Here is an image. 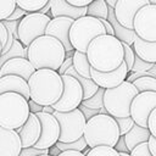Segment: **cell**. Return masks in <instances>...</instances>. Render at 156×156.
Listing matches in <instances>:
<instances>
[{
    "mask_svg": "<svg viewBox=\"0 0 156 156\" xmlns=\"http://www.w3.org/2000/svg\"><path fill=\"white\" fill-rule=\"evenodd\" d=\"M82 112H83V115H84V117L87 118V121H89V119H91L93 117H95V116H98L99 113H100V110H94V108H89V107H87V106H84V105H80L79 107H78Z\"/></svg>",
    "mask_w": 156,
    "mask_h": 156,
    "instance_id": "obj_41",
    "label": "cell"
},
{
    "mask_svg": "<svg viewBox=\"0 0 156 156\" xmlns=\"http://www.w3.org/2000/svg\"><path fill=\"white\" fill-rule=\"evenodd\" d=\"M51 17L40 12H29L26 15L18 26V40L24 45L29 46L35 39L45 35L48 24Z\"/></svg>",
    "mask_w": 156,
    "mask_h": 156,
    "instance_id": "obj_9",
    "label": "cell"
},
{
    "mask_svg": "<svg viewBox=\"0 0 156 156\" xmlns=\"http://www.w3.org/2000/svg\"><path fill=\"white\" fill-rule=\"evenodd\" d=\"M116 122L118 124L121 135H126L135 124L134 119L132 117H122V118H116Z\"/></svg>",
    "mask_w": 156,
    "mask_h": 156,
    "instance_id": "obj_37",
    "label": "cell"
},
{
    "mask_svg": "<svg viewBox=\"0 0 156 156\" xmlns=\"http://www.w3.org/2000/svg\"><path fill=\"white\" fill-rule=\"evenodd\" d=\"M39 156H52V155H50V154H45V155H39Z\"/></svg>",
    "mask_w": 156,
    "mask_h": 156,
    "instance_id": "obj_59",
    "label": "cell"
},
{
    "mask_svg": "<svg viewBox=\"0 0 156 156\" xmlns=\"http://www.w3.org/2000/svg\"><path fill=\"white\" fill-rule=\"evenodd\" d=\"M23 150L17 130L0 127V156H20Z\"/></svg>",
    "mask_w": 156,
    "mask_h": 156,
    "instance_id": "obj_18",
    "label": "cell"
},
{
    "mask_svg": "<svg viewBox=\"0 0 156 156\" xmlns=\"http://www.w3.org/2000/svg\"><path fill=\"white\" fill-rule=\"evenodd\" d=\"M149 4V0H118L113 7L116 18L123 27L134 29V18L136 13Z\"/></svg>",
    "mask_w": 156,
    "mask_h": 156,
    "instance_id": "obj_14",
    "label": "cell"
},
{
    "mask_svg": "<svg viewBox=\"0 0 156 156\" xmlns=\"http://www.w3.org/2000/svg\"><path fill=\"white\" fill-rule=\"evenodd\" d=\"M87 7H77L67 2L66 0H52L50 17H69L78 20L83 16H87Z\"/></svg>",
    "mask_w": 156,
    "mask_h": 156,
    "instance_id": "obj_21",
    "label": "cell"
},
{
    "mask_svg": "<svg viewBox=\"0 0 156 156\" xmlns=\"http://www.w3.org/2000/svg\"><path fill=\"white\" fill-rule=\"evenodd\" d=\"M51 5H52V0H50L39 12L40 13H44V15H48V16H50V12H51Z\"/></svg>",
    "mask_w": 156,
    "mask_h": 156,
    "instance_id": "obj_52",
    "label": "cell"
},
{
    "mask_svg": "<svg viewBox=\"0 0 156 156\" xmlns=\"http://www.w3.org/2000/svg\"><path fill=\"white\" fill-rule=\"evenodd\" d=\"M133 49L135 54L143 60L151 63H156V41H146L136 37L133 44Z\"/></svg>",
    "mask_w": 156,
    "mask_h": 156,
    "instance_id": "obj_24",
    "label": "cell"
},
{
    "mask_svg": "<svg viewBox=\"0 0 156 156\" xmlns=\"http://www.w3.org/2000/svg\"><path fill=\"white\" fill-rule=\"evenodd\" d=\"M90 74H91V79L100 88L111 89V88H116V87L121 85L123 82H126L129 76V72H128L127 65L123 62L117 69L111 71V72H100L91 67Z\"/></svg>",
    "mask_w": 156,
    "mask_h": 156,
    "instance_id": "obj_15",
    "label": "cell"
},
{
    "mask_svg": "<svg viewBox=\"0 0 156 156\" xmlns=\"http://www.w3.org/2000/svg\"><path fill=\"white\" fill-rule=\"evenodd\" d=\"M147 128H149L151 135L156 138V108L151 112V115H150V117H149V121H147Z\"/></svg>",
    "mask_w": 156,
    "mask_h": 156,
    "instance_id": "obj_43",
    "label": "cell"
},
{
    "mask_svg": "<svg viewBox=\"0 0 156 156\" xmlns=\"http://www.w3.org/2000/svg\"><path fill=\"white\" fill-rule=\"evenodd\" d=\"M134 30L146 41H156V5L149 4L139 10L134 18Z\"/></svg>",
    "mask_w": 156,
    "mask_h": 156,
    "instance_id": "obj_11",
    "label": "cell"
},
{
    "mask_svg": "<svg viewBox=\"0 0 156 156\" xmlns=\"http://www.w3.org/2000/svg\"><path fill=\"white\" fill-rule=\"evenodd\" d=\"M72 66H73V57H66V60L63 61L62 66H61V67H60V69H58V73H60L61 76L66 74L67 69H68V68H71Z\"/></svg>",
    "mask_w": 156,
    "mask_h": 156,
    "instance_id": "obj_46",
    "label": "cell"
},
{
    "mask_svg": "<svg viewBox=\"0 0 156 156\" xmlns=\"http://www.w3.org/2000/svg\"><path fill=\"white\" fill-rule=\"evenodd\" d=\"M28 100L16 93L0 94V127L17 130L29 118Z\"/></svg>",
    "mask_w": 156,
    "mask_h": 156,
    "instance_id": "obj_5",
    "label": "cell"
},
{
    "mask_svg": "<svg viewBox=\"0 0 156 156\" xmlns=\"http://www.w3.org/2000/svg\"><path fill=\"white\" fill-rule=\"evenodd\" d=\"M139 94L136 87L126 80L121 85L105 90L104 106L107 113L115 118L130 117V106L134 98Z\"/></svg>",
    "mask_w": 156,
    "mask_h": 156,
    "instance_id": "obj_6",
    "label": "cell"
},
{
    "mask_svg": "<svg viewBox=\"0 0 156 156\" xmlns=\"http://www.w3.org/2000/svg\"><path fill=\"white\" fill-rule=\"evenodd\" d=\"M123 48H124V63L127 65L128 72H132V68H133V65L135 61V56H136L135 51L132 45H128L124 43H123Z\"/></svg>",
    "mask_w": 156,
    "mask_h": 156,
    "instance_id": "obj_36",
    "label": "cell"
},
{
    "mask_svg": "<svg viewBox=\"0 0 156 156\" xmlns=\"http://www.w3.org/2000/svg\"><path fill=\"white\" fill-rule=\"evenodd\" d=\"M28 104H29V110H30V113H38V112H43V110H44V106H41V105L37 104V102H35V101H33V100H29V101H28Z\"/></svg>",
    "mask_w": 156,
    "mask_h": 156,
    "instance_id": "obj_47",
    "label": "cell"
},
{
    "mask_svg": "<svg viewBox=\"0 0 156 156\" xmlns=\"http://www.w3.org/2000/svg\"><path fill=\"white\" fill-rule=\"evenodd\" d=\"M151 138V133L149 130V128L141 127L139 124H134V127L124 135L126 139V144L129 149V151L134 150L138 145L143 144V143H147L149 139Z\"/></svg>",
    "mask_w": 156,
    "mask_h": 156,
    "instance_id": "obj_23",
    "label": "cell"
},
{
    "mask_svg": "<svg viewBox=\"0 0 156 156\" xmlns=\"http://www.w3.org/2000/svg\"><path fill=\"white\" fill-rule=\"evenodd\" d=\"M63 93L61 99L52 105L55 111L58 112H69L78 108L84 100V91L80 83L72 76L63 74Z\"/></svg>",
    "mask_w": 156,
    "mask_h": 156,
    "instance_id": "obj_10",
    "label": "cell"
},
{
    "mask_svg": "<svg viewBox=\"0 0 156 156\" xmlns=\"http://www.w3.org/2000/svg\"><path fill=\"white\" fill-rule=\"evenodd\" d=\"M87 156H121V154L115 147L111 146H98L90 149Z\"/></svg>",
    "mask_w": 156,
    "mask_h": 156,
    "instance_id": "obj_34",
    "label": "cell"
},
{
    "mask_svg": "<svg viewBox=\"0 0 156 156\" xmlns=\"http://www.w3.org/2000/svg\"><path fill=\"white\" fill-rule=\"evenodd\" d=\"M87 15L90 17H95L99 20H107L108 18V10L110 6L107 5L106 0H94L87 6Z\"/></svg>",
    "mask_w": 156,
    "mask_h": 156,
    "instance_id": "obj_27",
    "label": "cell"
},
{
    "mask_svg": "<svg viewBox=\"0 0 156 156\" xmlns=\"http://www.w3.org/2000/svg\"><path fill=\"white\" fill-rule=\"evenodd\" d=\"M54 116L57 118L61 128L58 141L72 143L84 136V129L88 121L79 108H76L69 112L55 111Z\"/></svg>",
    "mask_w": 156,
    "mask_h": 156,
    "instance_id": "obj_8",
    "label": "cell"
},
{
    "mask_svg": "<svg viewBox=\"0 0 156 156\" xmlns=\"http://www.w3.org/2000/svg\"><path fill=\"white\" fill-rule=\"evenodd\" d=\"M147 76H150V77H154V78H156V63L154 65V67L147 72Z\"/></svg>",
    "mask_w": 156,
    "mask_h": 156,
    "instance_id": "obj_54",
    "label": "cell"
},
{
    "mask_svg": "<svg viewBox=\"0 0 156 156\" xmlns=\"http://www.w3.org/2000/svg\"><path fill=\"white\" fill-rule=\"evenodd\" d=\"M43 112H46V113H54V112H55V110H54V107H52V106H44Z\"/></svg>",
    "mask_w": 156,
    "mask_h": 156,
    "instance_id": "obj_55",
    "label": "cell"
},
{
    "mask_svg": "<svg viewBox=\"0 0 156 156\" xmlns=\"http://www.w3.org/2000/svg\"><path fill=\"white\" fill-rule=\"evenodd\" d=\"M40 122H41V135L38 143L35 144L37 149H50L60 139L61 128L57 118L54 116V113H46V112H38L35 113Z\"/></svg>",
    "mask_w": 156,
    "mask_h": 156,
    "instance_id": "obj_13",
    "label": "cell"
},
{
    "mask_svg": "<svg viewBox=\"0 0 156 156\" xmlns=\"http://www.w3.org/2000/svg\"><path fill=\"white\" fill-rule=\"evenodd\" d=\"M105 90L104 88H99V90L96 91V94L94 96H91L90 99L83 100L82 105L89 107V108H94V110H101L104 106V96H105Z\"/></svg>",
    "mask_w": 156,
    "mask_h": 156,
    "instance_id": "obj_32",
    "label": "cell"
},
{
    "mask_svg": "<svg viewBox=\"0 0 156 156\" xmlns=\"http://www.w3.org/2000/svg\"><path fill=\"white\" fill-rule=\"evenodd\" d=\"M17 6L27 12H39L50 0H16Z\"/></svg>",
    "mask_w": 156,
    "mask_h": 156,
    "instance_id": "obj_31",
    "label": "cell"
},
{
    "mask_svg": "<svg viewBox=\"0 0 156 156\" xmlns=\"http://www.w3.org/2000/svg\"><path fill=\"white\" fill-rule=\"evenodd\" d=\"M118 0H106V2H107V5L110 6V7H115V5H116V2H117Z\"/></svg>",
    "mask_w": 156,
    "mask_h": 156,
    "instance_id": "obj_56",
    "label": "cell"
},
{
    "mask_svg": "<svg viewBox=\"0 0 156 156\" xmlns=\"http://www.w3.org/2000/svg\"><path fill=\"white\" fill-rule=\"evenodd\" d=\"M121 156H132V155H130V154H126V152H122V154H121Z\"/></svg>",
    "mask_w": 156,
    "mask_h": 156,
    "instance_id": "obj_57",
    "label": "cell"
},
{
    "mask_svg": "<svg viewBox=\"0 0 156 156\" xmlns=\"http://www.w3.org/2000/svg\"><path fill=\"white\" fill-rule=\"evenodd\" d=\"M56 146L61 150V151H69V150H73V151H85L89 146L87 144V140L84 136H82L80 139L76 140V141H72V143H62V141H57L56 143Z\"/></svg>",
    "mask_w": 156,
    "mask_h": 156,
    "instance_id": "obj_29",
    "label": "cell"
},
{
    "mask_svg": "<svg viewBox=\"0 0 156 156\" xmlns=\"http://www.w3.org/2000/svg\"><path fill=\"white\" fill-rule=\"evenodd\" d=\"M133 84L136 87L139 93H144V91L156 93V78H154V77H150V76L141 77V78L134 80Z\"/></svg>",
    "mask_w": 156,
    "mask_h": 156,
    "instance_id": "obj_30",
    "label": "cell"
},
{
    "mask_svg": "<svg viewBox=\"0 0 156 156\" xmlns=\"http://www.w3.org/2000/svg\"><path fill=\"white\" fill-rule=\"evenodd\" d=\"M115 149H116V150H117L119 154H122V152H126V154H130V151H129V149H128V146H127V144H126V139H124V135H121V138H119L118 143L116 144Z\"/></svg>",
    "mask_w": 156,
    "mask_h": 156,
    "instance_id": "obj_45",
    "label": "cell"
},
{
    "mask_svg": "<svg viewBox=\"0 0 156 156\" xmlns=\"http://www.w3.org/2000/svg\"><path fill=\"white\" fill-rule=\"evenodd\" d=\"M87 56L91 67L96 71H115L124 62L123 43L115 35H100L90 43Z\"/></svg>",
    "mask_w": 156,
    "mask_h": 156,
    "instance_id": "obj_1",
    "label": "cell"
},
{
    "mask_svg": "<svg viewBox=\"0 0 156 156\" xmlns=\"http://www.w3.org/2000/svg\"><path fill=\"white\" fill-rule=\"evenodd\" d=\"M84 138L90 149L98 146L115 147L121 138V132L116 118L111 115L99 113L87 122Z\"/></svg>",
    "mask_w": 156,
    "mask_h": 156,
    "instance_id": "obj_4",
    "label": "cell"
},
{
    "mask_svg": "<svg viewBox=\"0 0 156 156\" xmlns=\"http://www.w3.org/2000/svg\"><path fill=\"white\" fill-rule=\"evenodd\" d=\"M149 2L152 4V5H156V0H149Z\"/></svg>",
    "mask_w": 156,
    "mask_h": 156,
    "instance_id": "obj_58",
    "label": "cell"
},
{
    "mask_svg": "<svg viewBox=\"0 0 156 156\" xmlns=\"http://www.w3.org/2000/svg\"><path fill=\"white\" fill-rule=\"evenodd\" d=\"M16 93L30 100V89L28 80L18 76H4L0 77V94Z\"/></svg>",
    "mask_w": 156,
    "mask_h": 156,
    "instance_id": "obj_20",
    "label": "cell"
},
{
    "mask_svg": "<svg viewBox=\"0 0 156 156\" xmlns=\"http://www.w3.org/2000/svg\"><path fill=\"white\" fill-rule=\"evenodd\" d=\"M23 147H33L41 135V122L35 113H30L27 122L17 129Z\"/></svg>",
    "mask_w": 156,
    "mask_h": 156,
    "instance_id": "obj_19",
    "label": "cell"
},
{
    "mask_svg": "<svg viewBox=\"0 0 156 156\" xmlns=\"http://www.w3.org/2000/svg\"><path fill=\"white\" fill-rule=\"evenodd\" d=\"M61 152H62V151H61L56 145H54L52 147H50V149H49V154H50V155H52V156H58Z\"/></svg>",
    "mask_w": 156,
    "mask_h": 156,
    "instance_id": "obj_53",
    "label": "cell"
},
{
    "mask_svg": "<svg viewBox=\"0 0 156 156\" xmlns=\"http://www.w3.org/2000/svg\"><path fill=\"white\" fill-rule=\"evenodd\" d=\"M66 1L69 2L73 6H77V7H87L94 0H66Z\"/></svg>",
    "mask_w": 156,
    "mask_h": 156,
    "instance_id": "obj_48",
    "label": "cell"
},
{
    "mask_svg": "<svg viewBox=\"0 0 156 156\" xmlns=\"http://www.w3.org/2000/svg\"><path fill=\"white\" fill-rule=\"evenodd\" d=\"M58 156H87L84 152L82 151H73V150H69V151H62Z\"/></svg>",
    "mask_w": 156,
    "mask_h": 156,
    "instance_id": "obj_51",
    "label": "cell"
},
{
    "mask_svg": "<svg viewBox=\"0 0 156 156\" xmlns=\"http://www.w3.org/2000/svg\"><path fill=\"white\" fill-rule=\"evenodd\" d=\"M30 100L41 106H52L63 93L62 76L54 69H37L28 80Z\"/></svg>",
    "mask_w": 156,
    "mask_h": 156,
    "instance_id": "obj_3",
    "label": "cell"
},
{
    "mask_svg": "<svg viewBox=\"0 0 156 156\" xmlns=\"http://www.w3.org/2000/svg\"><path fill=\"white\" fill-rule=\"evenodd\" d=\"M66 74L74 77V78L80 83V85H82V88H83V91H84V100L90 99L91 96H94V95L96 94V91L99 90V88H100L91 78H85V77H82L80 74H78V72L74 69L73 66L67 69Z\"/></svg>",
    "mask_w": 156,
    "mask_h": 156,
    "instance_id": "obj_25",
    "label": "cell"
},
{
    "mask_svg": "<svg viewBox=\"0 0 156 156\" xmlns=\"http://www.w3.org/2000/svg\"><path fill=\"white\" fill-rule=\"evenodd\" d=\"M29 12H27L26 10H23V9H21L20 6H17L16 7V10L12 12V15L7 18V21H21L26 15H28ZM5 21V20H4Z\"/></svg>",
    "mask_w": 156,
    "mask_h": 156,
    "instance_id": "obj_42",
    "label": "cell"
},
{
    "mask_svg": "<svg viewBox=\"0 0 156 156\" xmlns=\"http://www.w3.org/2000/svg\"><path fill=\"white\" fill-rule=\"evenodd\" d=\"M130 155L132 156H152L147 143H143V144L138 145L134 150L130 151Z\"/></svg>",
    "mask_w": 156,
    "mask_h": 156,
    "instance_id": "obj_39",
    "label": "cell"
},
{
    "mask_svg": "<svg viewBox=\"0 0 156 156\" xmlns=\"http://www.w3.org/2000/svg\"><path fill=\"white\" fill-rule=\"evenodd\" d=\"M1 22L6 26L9 33H11L15 37V39H18V26H20V21H7V20H5V21H1Z\"/></svg>",
    "mask_w": 156,
    "mask_h": 156,
    "instance_id": "obj_40",
    "label": "cell"
},
{
    "mask_svg": "<svg viewBox=\"0 0 156 156\" xmlns=\"http://www.w3.org/2000/svg\"><path fill=\"white\" fill-rule=\"evenodd\" d=\"M16 57H24L28 58V46H24L18 39H15L12 48L4 55H0V65L2 66L6 61Z\"/></svg>",
    "mask_w": 156,
    "mask_h": 156,
    "instance_id": "obj_28",
    "label": "cell"
},
{
    "mask_svg": "<svg viewBox=\"0 0 156 156\" xmlns=\"http://www.w3.org/2000/svg\"><path fill=\"white\" fill-rule=\"evenodd\" d=\"M35 67L30 63L28 58L24 57H16L6 61L0 67V77L4 76H18L24 78L26 80H29V78L35 72Z\"/></svg>",
    "mask_w": 156,
    "mask_h": 156,
    "instance_id": "obj_17",
    "label": "cell"
},
{
    "mask_svg": "<svg viewBox=\"0 0 156 156\" xmlns=\"http://www.w3.org/2000/svg\"><path fill=\"white\" fill-rule=\"evenodd\" d=\"M136 55V54H135ZM155 63H151V62H147L145 60H143L141 57H139L138 55L135 56V61H134V65H133V68H132V72L134 73H141V72H149L152 67H154Z\"/></svg>",
    "mask_w": 156,
    "mask_h": 156,
    "instance_id": "obj_35",
    "label": "cell"
},
{
    "mask_svg": "<svg viewBox=\"0 0 156 156\" xmlns=\"http://www.w3.org/2000/svg\"><path fill=\"white\" fill-rule=\"evenodd\" d=\"M100 21L102 22V24H104V27L106 29V33L110 34V35H115V30H113V27L110 23V21L108 20H100Z\"/></svg>",
    "mask_w": 156,
    "mask_h": 156,
    "instance_id": "obj_49",
    "label": "cell"
},
{
    "mask_svg": "<svg viewBox=\"0 0 156 156\" xmlns=\"http://www.w3.org/2000/svg\"><path fill=\"white\" fill-rule=\"evenodd\" d=\"M147 144H149V149H150L152 156H156V138L151 135V138L149 139Z\"/></svg>",
    "mask_w": 156,
    "mask_h": 156,
    "instance_id": "obj_50",
    "label": "cell"
},
{
    "mask_svg": "<svg viewBox=\"0 0 156 156\" xmlns=\"http://www.w3.org/2000/svg\"><path fill=\"white\" fill-rule=\"evenodd\" d=\"M0 20H7L17 7L16 0H0Z\"/></svg>",
    "mask_w": 156,
    "mask_h": 156,
    "instance_id": "obj_33",
    "label": "cell"
},
{
    "mask_svg": "<svg viewBox=\"0 0 156 156\" xmlns=\"http://www.w3.org/2000/svg\"><path fill=\"white\" fill-rule=\"evenodd\" d=\"M45 154H49V149H37L35 146H33V147H23L20 156H39Z\"/></svg>",
    "mask_w": 156,
    "mask_h": 156,
    "instance_id": "obj_38",
    "label": "cell"
},
{
    "mask_svg": "<svg viewBox=\"0 0 156 156\" xmlns=\"http://www.w3.org/2000/svg\"><path fill=\"white\" fill-rule=\"evenodd\" d=\"M104 34L107 33L102 22L99 18L87 15L74 21L69 30V40L74 50L87 54L90 43Z\"/></svg>",
    "mask_w": 156,
    "mask_h": 156,
    "instance_id": "obj_7",
    "label": "cell"
},
{
    "mask_svg": "<svg viewBox=\"0 0 156 156\" xmlns=\"http://www.w3.org/2000/svg\"><path fill=\"white\" fill-rule=\"evenodd\" d=\"M107 20L110 21V23H111L112 27H113L115 37H116L117 39H119L122 43L133 46V44H134V41H135V38H136L138 35H136V33H135L134 29H128V28L123 27V26L117 21L113 7H110V10H108V18H107Z\"/></svg>",
    "mask_w": 156,
    "mask_h": 156,
    "instance_id": "obj_22",
    "label": "cell"
},
{
    "mask_svg": "<svg viewBox=\"0 0 156 156\" xmlns=\"http://www.w3.org/2000/svg\"><path fill=\"white\" fill-rule=\"evenodd\" d=\"M9 37H10V33L6 28V26L0 21V39H1V49L6 45L7 40H9ZM0 49V50H1Z\"/></svg>",
    "mask_w": 156,
    "mask_h": 156,
    "instance_id": "obj_44",
    "label": "cell"
},
{
    "mask_svg": "<svg viewBox=\"0 0 156 156\" xmlns=\"http://www.w3.org/2000/svg\"><path fill=\"white\" fill-rule=\"evenodd\" d=\"M74 21L76 20L69 18V17L51 18L50 23L48 24L46 32H45L46 35H50V37H54V38L58 39L63 44L67 52L74 50V48H73V45L71 44V40H69V30H71V27L74 23Z\"/></svg>",
    "mask_w": 156,
    "mask_h": 156,
    "instance_id": "obj_16",
    "label": "cell"
},
{
    "mask_svg": "<svg viewBox=\"0 0 156 156\" xmlns=\"http://www.w3.org/2000/svg\"><path fill=\"white\" fill-rule=\"evenodd\" d=\"M66 49L63 44L50 35H41L28 46V60L35 69L57 71L66 60Z\"/></svg>",
    "mask_w": 156,
    "mask_h": 156,
    "instance_id": "obj_2",
    "label": "cell"
},
{
    "mask_svg": "<svg viewBox=\"0 0 156 156\" xmlns=\"http://www.w3.org/2000/svg\"><path fill=\"white\" fill-rule=\"evenodd\" d=\"M73 67L74 69L78 72V74H80L82 77L85 78H91L90 74V69H91V65L88 60V56L85 52L82 51H77L73 55Z\"/></svg>",
    "mask_w": 156,
    "mask_h": 156,
    "instance_id": "obj_26",
    "label": "cell"
},
{
    "mask_svg": "<svg viewBox=\"0 0 156 156\" xmlns=\"http://www.w3.org/2000/svg\"><path fill=\"white\" fill-rule=\"evenodd\" d=\"M156 108V93L144 91L139 93L130 106V117L141 127L147 128V121L151 112Z\"/></svg>",
    "mask_w": 156,
    "mask_h": 156,
    "instance_id": "obj_12",
    "label": "cell"
}]
</instances>
